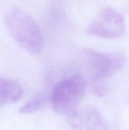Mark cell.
I'll return each mask as SVG.
<instances>
[{
    "label": "cell",
    "instance_id": "6",
    "mask_svg": "<svg viewBox=\"0 0 129 130\" xmlns=\"http://www.w3.org/2000/svg\"><path fill=\"white\" fill-rule=\"evenodd\" d=\"M22 94L23 88L17 81L0 75V107L17 101Z\"/></svg>",
    "mask_w": 129,
    "mask_h": 130
},
{
    "label": "cell",
    "instance_id": "1",
    "mask_svg": "<svg viewBox=\"0 0 129 130\" xmlns=\"http://www.w3.org/2000/svg\"><path fill=\"white\" fill-rule=\"evenodd\" d=\"M5 22L10 34L24 49L33 54L42 51L44 45L42 30L29 13L17 7L11 8L5 14Z\"/></svg>",
    "mask_w": 129,
    "mask_h": 130
},
{
    "label": "cell",
    "instance_id": "7",
    "mask_svg": "<svg viewBox=\"0 0 129 130\" xmlns=\"http://www.w3.org/2000/svg\"><path fill=\"white\" fill-rule=\"evenodd\" d=\"M45 104V97L40 93L34 94L19 109L20 113H31L38 111Z\"/></svg>",
    "mask_w": 129,
    "mask_h": 130
},
{
    "label": "cell",
    "instance_id": "5",
    "mask_svg": "<svg viewBox=\"0 0 129 130\" xmlns=\"http://www.w3.org/2000/svg\"><path fill=\"white\" fill-rule=\"evenodd\" d=\"M68 123L73 130H104L102 115L90 105L78 108L68 115Z\"/></svg>",
    "mask_w": 129,
    "mask_h": 130
},
{
    "label": "cell",
    "instance_id": "4",
    "mask_svg": "<svg viewBox=\"0 0 129 130\" xmlns=\"http://www.w3.org/2000/svg\"><path fill=\"white\" fill-rule=\"evenodd\" d=\"M90 73L96 79H102L119 71L127 61L126 55L122 51L103 53L87 50L84 52Z\"/></svg>",
    "mask_w": 129,
    "mask_h": 130
},
{
    "label": "cell",
    "instance_id": "3",
    "mask_svg": "<svg viewBox=\"0 0 129 130\" xmlns=\"http://www.w3.org/2000/svg\"><path fill=\"white\" fill-rule=\"evenodd\" d=\"M127 30L124 16L111 7L101 8L87 28V32L100 38H119Z\"/></svg>",
    "mask_w": 129,
    "mask_h": 130
},
{
    "label": "cell",
    "instance_id": "2",
    "mask_svg": "<svg viewBox=\"0 0 129 130\" xmlns=\"http://www.w3.org/2000/svg\"><path fill=\"white\" fill-rule=\"evenodd\" d=\"M86 81L80 75L56 83L52 88L50 101L53 110L59 114L69 115L78 109L86 91Z\"/></svg>",
    "mask_w": 129,
    "mask_h": 130
}]
</instances>
